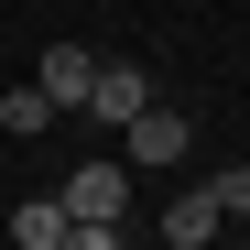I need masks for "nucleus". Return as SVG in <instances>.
Wrapping results in <instances>:
<instances>
[{
  "label": "nucleus",
  "mask_w": 250,
  "mask_h": 250,
  "mask_svg": "<svg viewBox=\"0 0 250 250\" xmlns=\"http://www.w3.org/2000/svg\"><path fill=\"white\" fill-rule=\"evenodd\" d=\"M55 196H65V218H131V163H109V152H98V163H76Z\"/></svg>",
  "instance_id": "f257e3e1"
},
{
  "label": "nucleus",
  "mask_w": 250,
  "mask_h": 250,
  "mask_svg": "<svg viewBox=\"0 0 250 250\" xmlns=\"http://www.w3.org/2000/svg\"><path fill=\"white\" fill-rule=\"evenodd\" d=\"M120 163H131V174L185 163V109H142V120H120Z\"/></svg>",
  "instance_id": "f03ea898"
},
{
  "label": "nucleus",
  "mask_w": 250,
  "mask_h": 250,
  "mask_svg": "<svg viewBox=\"0 0 250 250\" xmlns=\"http://www.w3.org/2000/svg\"><path fill=\"white\" fill-rule=\"evenodd\" d=\"M142 109H152V76H142L131 55H98V76H87V120L120 131V120H142Z\"/></svg>",
  "instance_id": "7ed1b4c3"
},
{
  "label": "nucleus",
  "mask_w": 250,
  "mask_h": 250,
  "mask_svg": "<svg viewBox=\"0 0 250 250\" xmlns=\"http://www.w3.org/2000/svg\"><path fill=\"white\" fill-rule=\"evenodd\" d=\"M87 76H98V55H87V44H44V65H33V87H44L55 109H87Z\"/></svg>",
  "instance_id": "20e7f679"
},
{
  "label": "nucleus",
  "mask_w": 250,
  "mask_h": 250,
  "mask_svg": "<svg viewBox=\"0 0 250 250\" xmlns=\"http://www.w3.org/2000/svg\"><path fill=\"white\" fill-rule=\"evenodd\" d=\"M218 229H229V218H218V196H207V185H185L174 207H163V239H174V250H207Z\"/></svg>",
  "instance_id": "39448f33"
},
{
  "label": "nucleus",
  "mask_w": 250,
  "mask_h": 250,
  "mask_svg": "<svg viewBox=\"0 0 250 250\" xmlns=\"http://www.w3.org/2000/svg\"><path fill=\"white\" fill-rule=\"evenodd\" d=\"M65 229H76L65 196H22V207H11V239H22V250H65Z\"/></svg>",
  "instance_id": "423d86ee"
},
{
  "label": "nucleus",
  "mask_w": 250,
  "mask_h": 250,
  "mask_svg": "<svg viewBox=\"0 0 250 250\" xmlns=\"http://www.w3.org/2000/svg\"><path fill=\"white\" fill-rule=\"evenodd\" d=\"M55 120H65V109H55L44 87H33V76H22L11 98H0V131H11V142H33V131H55Z\"/></svg>",
  "instance_id": "0eeeda50"
},
{
  "label": "nucleus",
  "mask_w": 250,
  "mask_h": 250,
  "mask_svg": "<svg viewBox=\"0 0 250 250\" xmlns=\"http://www.w3.org/2000/svg\"><path fill=\"white\" fill-rule=\"evenodd\" d=\"M207 196H218V218H250V163H229V174H207Z\"/></svg>",
  "instance_id": "6e6552de"
},
{
  "label": "nucleus",
  "mask_w": 250,
  "mask_h": 250,
  "mask_svg": "<svg viewBox=\"0 0 250 250\" xmlns=\"http://www.w3.org/2000/svg\"><path fill=\"white\" fill-rule=\"evenodd\" d=\"M65 250H131V239H120V218H76V229H65Z\"/></svg>",
  "instance_id": "1a4fd4ad"
}]
</instances>
